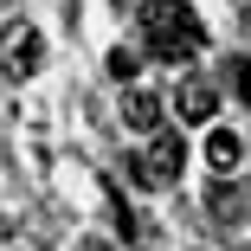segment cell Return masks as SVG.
Here are the masks:
<instances>
[{
	"label": "cell",
	"mask_w": 251,
	"mask_h": 251,
	"mask_svg": "<svg viewBox=\"0 0 251 251\" xmlns=\"http://www.w3.org/2000/svg\"><path fill=\"white\" fill-rule=\"evenodd\" d=\"M213 219H226V226L245 219V193L238 187H213Z\"/></svg>",
	"instance_id": "cell-7"
},
{
	"label": "cell",
	"mask_w": 251,
	"mask_h": 251,
	"mask_svg": "<svg viewBox=\"0 0 251 251\" xmlns=\"http://www.w3.org/2000/svg\"><path fill=\"white\" fill-rule=\"evenodd\" d=\"M39 65H45V39L26 20H13L7 32H0V77H7V84H26V77H39Z\"/></svg>",
	"instance_id": "cell-2"
},
{
	"label": "cell",
	"mask_w": 251,
	"mask_h": 251,
	"mask_svg": "<svg viewBox=\"0 0 251 251\" xmlns=\"http://www.w3.org/2000/svg\"><path fill=\"white\" fill-rule=\"evenodd\" d=\"M206 161H213L219 174H226V168H238V161H245V142H238L232 129H213V135H206Z\"/></svg>",
	"instance_id": "cell-6"
},
{
	"label": "cell",
	"mask_w": 251,
	"mask_h": 251,
	"mask_svg": "<svg viewBox=\"0 0 251 251\" xmlns=\"http://www.w3.org/2000/svg\"><path fill=\"white\" fill-rule=\"evenodd\" d=\"M232 84H238V103L251 110V58H238V65H232Z\"/></svg>",
	"instance_id": "cell-9"
},
{
	"label": "cell",
	"mask_w": 251,
	"mask_h": 251,
	"mask_svg": "<svg viewBox=\"0 0 251 251\" xmlns=\"http://www.w3.org/2000/svg\"><path fill=\"white\" fill-rule=\"evenodd\" d=\"M174 103H180V116H187V123H213V116H219V90L193 77V84H180Z\"/></svg>",
	"instance_id": "cell-5"
},
{
	"label": "cell",
	"mask_w": 251,
	"mask_h": 251,
	"mask_svg": "<svg viewBox=\"0 0 251 251\" xmlns=\"http://www.w3.org/2000/svg\"><path fill=\"white\" fill-rule=\"evenodd\" d=\"M142 168H148V187H174V180H180V168H187V142H180V135H168V129H155V142H148Z\"/></svg>",
	"instance_id": "cell-3"
},
{
	"label": "cell",
	"mask_w": 251,
	"mask_h": 251,
	"mask_svg": "<svg viewBox=\"0 0 251 251\" xmlns=\"http://www.w3.org/2000/svg\"><path fill=\"white\" fill-rule=\"evenodd\" d=\"M123 123H129L135 135H155V129H161V97L142 90V84H129V90H123Z\"/></svg>",
	"instance_id": "cell-4"
},
{
	"label": "cell",
	"mask_w": 251,
	"mask_h": 251,
	"mask_svg": "<svg viewBox=\"0 0 251 251\" xmlns=\"http://www.w3.org/2000/svg\"><path fill=\"white\" fill-rule=\"evenodd\" d=\"M142 32H148V58H161V65H187L200 52V13L187 0H148Z\"/></svg>",
	"instance_id": "cell-1"
},
{
	"label": "cell",
	"mask_w": 251,
	"mask_h": 251,
	"mask_svg": "<svg viewBox=\"0 0 251 251\" xmlns=\"http://www.w3.org/2000/svg\"><path fill=\"white\" fill-rule=\"evenodd\" d=\"M110 77H123V84L135 77V52H129V45H116V52H110Z\"/></svg>",
	"instance_id": "cell-8"
}]
</instances>
